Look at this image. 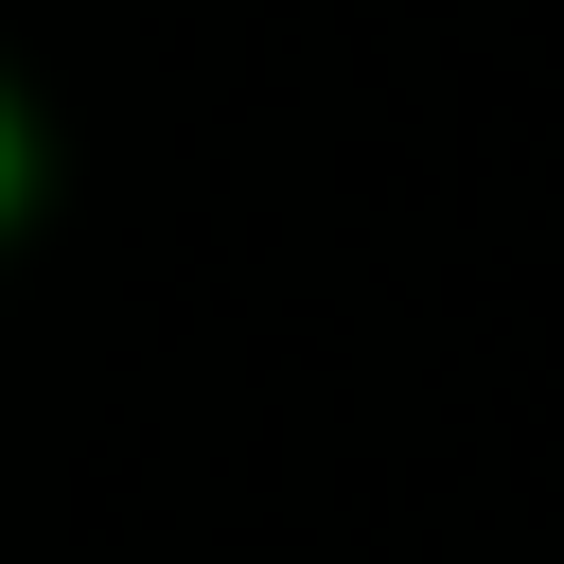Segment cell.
Here are the masks:
<instances>
[{
	"label": "cell",
	"instance_id": "1",
	"mask_svg": "<svg viewBox=\"0 0 564 564\" xmlns=\"http://www.w3.org/2000/svg\"><path fill=\"white\" fill-rule=\"evenodd\" d=\"M0 176H18V141H0Z\"/></svg>",
	"mask_w": 564,
	"mask_h": 564
}]
</instances>
